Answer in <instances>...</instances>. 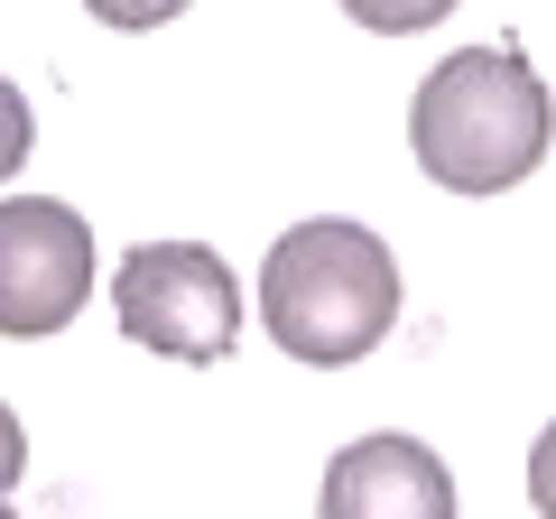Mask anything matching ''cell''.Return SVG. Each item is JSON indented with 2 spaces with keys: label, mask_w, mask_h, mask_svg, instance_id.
<instances>
[{
  "label": "cell",
  "mask_w": 556,
  "mask_h": 519,
  "mask_svg": "<svg viewBox=\"0 0 556 519\" xmlns=\"http://www.w3.org/2000/svg\"><path fill=\"white\" fill-rule=\"evenodd\" d=\"M362 28H380V38H417V28L455 20V0H343Z\"/></svg>",
  "instance_id": "8992f818"
},
{
  "label": "cell",
  "mask_w": 556,
  "mask_h": 519,
  "mask_svg": "<svg viewBox=\"0 0 556 519\" xmlns=\"http://www.w3.org/2000/svg\"><path fill=\"white\" fill-rule=\"evenodd\" d=\"M260 325L278 334V353L343 371V362L380 353V334L399 325V260L380 232L343 214H316L298 232H278L269 269H260Z\"/></svg>",
  "instance_id": "7a4b0ae2"
},
{
  "label": "cell",
  "mask_w": 556,
  "mask_h": 519,
  "mask_svg": "<svg viewBox=\"0 0 556 519\" xmlns=\"http://www.w3.org/2000/svg\"><path fill=\"white\" fill-rule=\"evenodd\" d=\"M93 298V223L56 195L0 204V343L65 334Z\"/></svg>",
  "instance_id": "277c9868"
},
{
  "label": "cell",
  "mask_w": 556,
  "mask_h": 519,
  "mask_svg": "<svg viewBox=\"0 0 556 519\" xmlns=\"http://www.w3.org/2000/svg\"><path fill=\"white\" fill-rule=\"evenodd\" d=\"M84 10H93L102 28H167L186 0H84Z\"/></svg>",
  "instance_id": "ba28073f"
},
{
  "label": "cell",
  "mask_w": 556,
  "mask_h": 519,
  "mask_svg": "<svg viewBox=\"0 0 556 519\" xmlns=\"http://www.w3.org/2000/svg\"><path fill=\"white\" fill-rule=\"evenodd\" d=\"M316 519H455V473L417 436H362L325 464Z\"/></svg>",
  "instance_id": "5b68a950"
},
{
  "label": "cell",
  "mask_w": 556,
  "mask_h": 519,
  "mask_svg": "<svg viewBox=\"0 0 556 519\" xmlns=\"http://www.w3.org/2000/svg\"><path fill=\"white\" fill-rule=\"evenodd\" d=\"M28 149H38V112H28V93L10 75H0V186L28 167Z\"/></svg>",
  "instance_id": "52a82bcc"
},
{
  "label": "cell",
  "mask_w": 556,
  "mask_h": 519,
  "mask_svg": "<svg viewBox=\"0 0 556 519\" xmlns=\"http://www.w3.org/2000/svg\"><path fill=\"white\" fill-rule=\"evenodd\" d=\"M20 473H28V427L0 408V510H10V492H20Z\"/></svg>",
  "instance_id": "9c48e42d"
},
{
  "label": "cell",
  "mask_w": 556,
  "mask_h": 519,
  "mask_svg": "<svg viewBox=\"0 0 556 519\" xmlns=\"http://www.w3.org/2000/svg\"><path fill=\"white\" fill-rule=\"evenodd\" d=\"M408 149L445 195H501L547 167V75L519 47H455L417 84Z\"/></svg>",
  "instance_id": "6da1fadb"
},
{
  "label": "cell",
  "mask_w": 556,
  "mask_h": 519,
  "mask_svg": "<svg viewBox=\"0 0 556 519\" xmlns=\"http://www.w3.org/2000/svg\"><path fill=\"white\" fill-rule=\"evenodd\" d=\"M112 316L139 353L167 362H232L241 343V288L204 241H139L112 279Z\"/></svg>",
  "instance_id": "3957f363"
},
{
  "label": "cell",
  "mask_w": 556,
  "mask_h": 519,
  "mask_svg": "<svg viewBox=\"0 0 556 519\" xmlns=\"http://www.w3.org/2000/svg\"><path fill=\"white\" fill-rule=\"evenodd\" d=\"M0 519H10V510H0Z\"/></svg>",
  "instance_id": "30bf717a"
}]
</instances>
